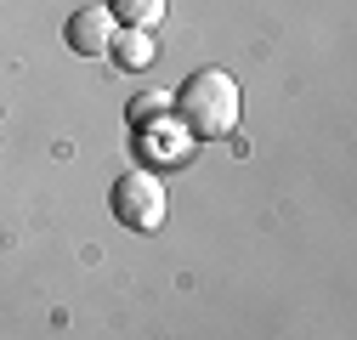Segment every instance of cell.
I'll list each match as a JSON object with an SVG mask.
<instances>
[{"instance_id": "cell-5", "label": "cell", "mask_w": 357, "mask_h": 340, "mask_svg": "<svg viewBox=\"0 0 357 340\" xmlns=\"http://www.w3.org/2000/svg\"><path fill=\"white\" fill-rule=\"evenodd\" d=\"M165 6H170V0H108V17L119 29H153L165 17Z\"/></svg>"}, {"instance_id": "cell-4", "label": "cell", "mask_w": 357, "mask_h": 340, "mask_svg": "<svg viewBox=\"0 0 357 340\" xmlns=\"http://www.w3.org/2000/svg\"><path fill=\"white\" fill-rule=\"evenodd\" d=\"M108 57H114L125 74H148L153 57H159V46H153V34H148V29H119V34H114V46H108Z\"/></svg>"}, {"instance_id": "cell-2", "label": "cell", "mask_w": 357, "mask_h": 340, "mask_svg": "<svg viewBox=\"0 0 357 340\" xmlns=\"http://www.w3.org/2000/svg\"><path fill=\"white\" fill-rule=\"evenodd\" d=\"M108 210H114L119 227L153 233V227H165V182L153 176V170H125V176L114 182V193H108Z\"/></svg>"}, {"instance_id": "cell-1", "label": "cell", "mask_w": 357, "mask_h": 340, "mask_svg": "<svg viewBox=\"0 0 357 340\" xmlns=\"http://www.w3.org/2000/svg\"><path fill=\"white\" fill-rule=\"evenodd\" d=\"M176 119L193 142H221L238 131V79L221 74V68H199L182 91L170 97Z\"/></svg>"}, {"instance_id": "cell-6", "label": "cell", "mask_w": 357, "mask_h": 340, "mask_svg": "<svg viewBox=\"0 0 357 340\" xmlns=\"http://www.w3.org/2000/svg\"><path fill=\"white\" fill-rule=\"evenodd\" d=\"M130 125H165V114H170V97L165 91H142V97H130Z\"/></svg>"}, {"instance_id": "cell-3", "label": "cell", "mask_w": 357, "mask_h": 340, "mask_svg": "<svg viewBox=\"0 0 357 340\" xmlns=\"http://www.w3.org/2000/svg\"><path fill=\"white\" fill-rule=\"evenodd\" d=\"M114 34H119V23L108 17V6H79V12L63 23V40H68L74 57H108Z\"/></svg>"}]
</instances>
